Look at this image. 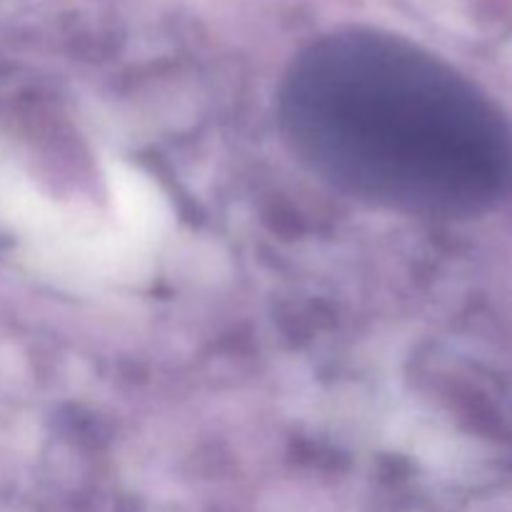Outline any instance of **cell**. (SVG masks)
Here are the masks:
<instances>
[{
  "mask_svg": "<svg viewBox=\"0 0 512 512\" xmlns=\"http://www.w3.org/2000/svg\"><path fill=\"white\" fill-rule=\"evenodd\" d=\"M105 180H108L118 228L145 245L168 233L173 210L148 175L140 173L138 168H130L123 160L108 158Z\"/></svg>",
  "mask_w": 512,
  "mask_h": 512,
  "instance_id": "cell-1",
  "label": "cell"
}]
</instances>
